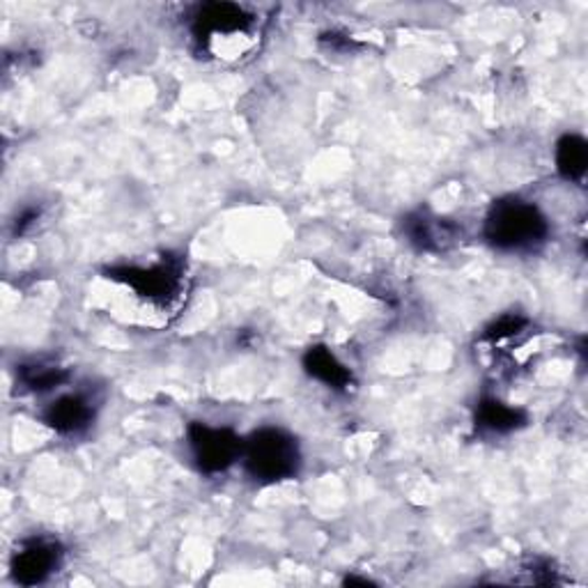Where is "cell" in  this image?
Masks as SVG:
<instances>
[{
	"mask_svg": "<svg viewBox=\"0 0 588 588\" xmlns=\"http://www.w3.org/2000/svg\"><path fill=\"white\" fill-rule=\"evenodd\" d=\"M345 584H348V586H350V584H363V586H368L371 581H368V579H359V577H348Z\"/></svg>",
	"mask_w": 588,
	"mask_h": 588,
	"instance_id": "cell-15",
	"label": "cell"
},
{
	"mask_svg": "<svg viewBox=\"0 0 588 588\" xmlns=\"http://www.w3.org/2000/svg\"><path fill=\"white\" fill-rule=\"evenodd\" d=\"M19 377L31 391H49L53 386H61L67 379V373L63 368L35 363V366H23L19 371Z\"/></svg>",
	"mask_w": 588,
	"mask_h": 588,
	"instance_id": "cell-12",
	"label": "cell"
},
{
	"mask_svg": "<svg viewBox=\"0 0 588 588\" xmlns=\"http://www.w3.org/2000/svg\"><path fill=\"white\" fill-rule=\"evenodd\" d=\"M61 545L49 538L25 541L12 556V577L21 586L46 581L61 566Z\"/></svg>",
	"mask_w": 588,
	"mask_h": 588,
	"instance_id": "cell-4",
	"label": "cell"
},
{
	"mask_svg": "<svg viewBox=\"0 0 588 588\" xmlns=\"http://www.w3.org/2000/svg\"><path fill=\"white\" fill-rule=\"evenodd\" d=\"M186 439L193 462L203 473H221L242 458L244 439L231 428L191 424Z\"/></svg>",
	"mask_w": 588,
	"mask_h": 588,
	"instance_id": "cell-3",
	"label": "cell"
},
{
	"mask_svg": "<svg viewBox=\"0 0 588 588\" xmlns=\"http://www.w3.org/2000/svg\"><path fill=\"white\" fill-rule=\"evenodd\" d=\"M405 239L426 254H439L458 239V228L451 221L439 218L428 210H416L403 218Z\"/></svg>",
	"mask_w": 588,
	"mask_h": 588,
	"instance_id": "cell-6",
	"label": "cell"
},
{
	"mask_svg": "<svg viewBox=\"0 0 588 588\" xmlns=\"http://www.w3.org/2000/svg\"><path fill=\"white\" fill-rule=\"evenodd\" d=\"M303 368L308 375L316 377L318 382H322L331 388H339V391L350 388V384L354 382L352 371L324 345H316L303 354Z\"/></svg>",
	"mask_w": 588,
	"mask_h": 588,
	"instance_id": "cell-9",
	"label": "cell"
},
{
	"mask_svg": "<svg viewBox=\"0 0 588 588\" xmlns=\"http://www.w3.org/2000/svg\"><path fill=\"white\" fill-rule=\"evenodd\" d=\"M108 274L148 299H171L180 286V267L171 260H163L154 267H122Z\"/></svg>",
	"mask_w": 588,
	"mask_h": 588,
	"instance_id": "cell-5",
	"label": "cell"
},
{
	"mask_svg": "<svg viewBox=\"0 0 588 588\" xmlns=\"http://www.w3.org/2000/svg\"><path fill=\"white\" fill-rule=\"evenodd\" d=\"M526 424V414L522 409L503 405L494 398H483L475 409V426L492 435H509Z\"/></svg>",
	"mask_w": 588,
	"mask_h": 588,
	"instance_id": "cell-10",
	"label": "cell"
},
{
	"mask_svg": "<svg viewBox=\"0 0 588 588\" xmlns=\"http://www.w3.org/2000/svg\"><path fill=\"white\" fill-rule=\"evenodd\" d=\"M93 418H95V407L86 396H81V394L63 396L55 403H51L44 411V424L61 435L83 432L86 428H90Z\"/></svg>",
	"mask_w": 588,
	"mask_h": 588,
	"instance_id": "cell-7",
	"label": "cell"
},
{
	"mask_svg": "<svg viewBox=\"0 0 588 588\" xmlns=\"http://www.w3.org/2000/svg\"><path fill=\"white\" fill-rule=\"evenodd\" d=\"M526 324L524 318L517 316H503L499 318L488 331H485V339L490 341H503V339H511V335L520 333V329Z\"/></svg>",
	"mask_w": 588,
	"mask_h": 588,
	"instance_id": "cell-13",
	"label": "cell"
},
{
	"mask_svg": "<svg viewBox=\"0 0 588 588\" xmlns=\"http://www.w3.org/2000/svg\"><path fill=\"white\" fill-rule=\"evenodd\" d=\"M40 212L38 210H25L21 216H17V223H14V233L17 235H23L28 231V226H33V223L38 221Z\"/></svg>",
	"mask_w": 588,
	"mask_h": 588,
	"instance_id": "cell-14",
	"label": "cell"
},
{
	"mask_svg": "<svg viewBox=\"0 0 588 588\" xmlns=\"http://www.w3.org/2000/svg\"><path fill=\"white\" fill-rule=\"evenodd\" d=\"M549 237L547 216L528 201L501 199L496 201L485 218V239L509 254L534 250Z\"/></svg>",
	"mask_w": 588,
	"mask_h": 588,
	"instance_id": "cell-1",
	"label": "cell"
},
{
	"mask_svg": "<svg viewBox=\"0 0 588 588\" xmlns=\"http://www.w3.org/2000/svg\"><path fill=\"white\" fill-rule=\"evenodd\" d=\"M250 479L271 485L295 479L301 467L297 439L281 428H260L248 435L242 446V458Z\"/></svg>",
	"mask_w": 588,
	"mask_h": 588,
	"instance_id": "cell-2",
	"label": "cell"
},
{
	"mask_svg": "<svg viewBox=\"0 0 588 588\" xmlns=\"http://www.w3.org/2000/svg\"><path fill=\"white\" fill-rule=\"evenodd\" d=\"M588 165V143L577 133H566L556 143V171L570 182H581Z\"/></svg>",
	"mask_w": 588,
	"mask_h": 588,
	"instance_id": "cell-11",
	"label": "cell"
},
{
	"mask_svg": "<svg viewBox=\"0 0 588 588\" xmlns=\"http://www.w3.org/2000/svg\"><path fill=\"white\" fill-rule=\"evenodd\" d=\"M254 21V17L246 14L244 8L231 3H210L199 10L193 17V31L203 40L210 33H244Z\"/></svg>",
	"mask_w": 588,
	"mask_h": 588,
	"instance_id": "cell-8",
	"label": "cell"
}]
</instances>
